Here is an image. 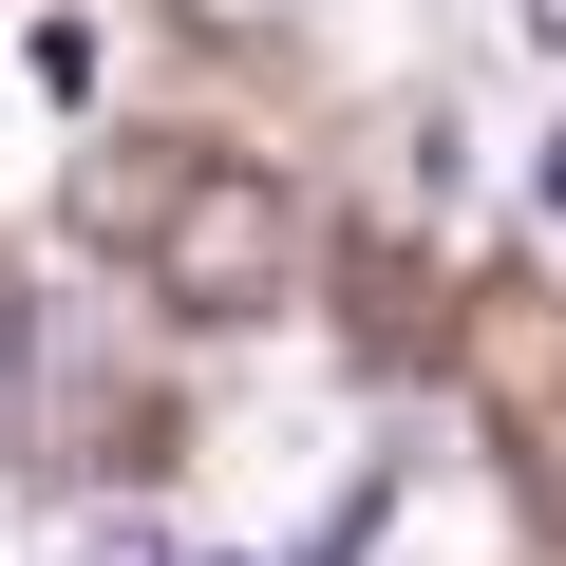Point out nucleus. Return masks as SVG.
<instances>
[{"label": "nucleus", "mask_w": 566, "mask_h": 566, "mask_svg": "<svg viewBox=\"0 0 566 566\" xmlns=\"http://www.w3.org/2000/svg\"><path fill=\"white\" fill-rule=\"evenodd\" d=\"M114 227H133V264H151V303H189V322L283 303V264H303V208H283V170H227V151L151 170Z\"/></svg>", "instance_id": "f257e3e1"}, {"label": "nucleus", "mask_w": 566, "mask_h": 566, "mask_svg": "<svg viewBox=\"0 0 566 566\" xmlns=\"http://www.w3.org/2000/svg\"><path fill=\"white\" fill-rule=\"evenodd\" d=\"M528 208H547V227H566V133H547V151H528Z\"/></svg>", "instance_id": "7ed1b4c3"}, {"label": "nucleus", "mask_w": 566, "mask_h": 566, "mask_svg": "<svg viewBox=\"0 0 566 566\" xmlns=\"http://www.w3.org/2000/svg\"><path fill=\"white\" fill-rule=\"evenodd\" d=\"M76 566H189V547H170V528H95Z\"/></svg>", "instance_id": "f03ea898"}, {"label": "nucleus", "mask_w": 566, "mask_h": 566, "mask_svg": "<svg viewBox=\"0 0 566 566\" xmlns=\"http://www.w3.org/2000/svg\"><path fill=\"white\" fill-rule=\"evenodd\" d=\"M510 20H528V39H547V57H566V0H510Z\"/></svg>", "instance_id": "20e7f679"}]
</instances>
